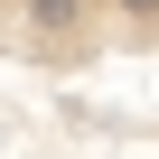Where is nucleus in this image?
Returning a JSON list of instances; mask_svg holds the SVG:
<instances>
[{
    "instance_id": "obj_1",
    "label": "nucleus",
    "mask_w": 159,
    "mask_h": 159,
    "mask_svg": "<svg viewBox=\"0 0 159 159\" xmlns=\"http://www.w3.org/2000/svg\"><path fill=\"white\" fill-rule=\"evenodd\" d=\"M94 10H103V0H19L28 38H75V28H94Z\"/></svg>"
},
{
    "instance_id": "obj_2",
    "label": "nucleus",
    "mask_w": 159,
    "mask_h": 159,
    "mask_svg": "<svg viewBox=\"0 0 159 159\" xmlns=\"http://www.w3.org/2000/svg\"><path fill=\"white\" fill-rule=\"evenodd\" d=\"M103 10H159V0H103Z\"/></svg>"
}]
</instances>
